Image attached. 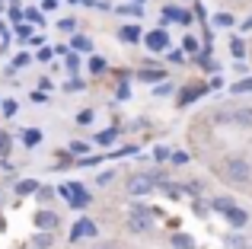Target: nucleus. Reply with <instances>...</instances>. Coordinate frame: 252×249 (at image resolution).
I'll use <instances>...</instances> for the list:
<instances>
[{
  "label": "nucleus",
  "instance_id": "obj_1",
  "mask_svg": "<svg viewBox=\"0 0 252 249\" xmlns=\"http://www.w3.org/2000/svg\"><path fill=\"white\" fill-rule=\"evenodd\" d=\"M223 173H227V179L233 182H249L252 179V163L246 160V156H227V163H223Z\"/></svg>",
  "mask_w": 252,
  "mask_h": 249
},
{
  "label": "nucleus",
  "instance_id": "obj_2",
  "mask_svg": "<svg viewBox=\"0 0 252 249\" xmlns=\"http://www.w3.org/2000/svg\"><path fill=\"white\" fill-rule=\"evenodd\" d=\"M58 192L70 201V208H86L90 205V192L80 186V182H67V186H58Z\"/></svg>",
  "mask_w": 252,
  "mask_h": 249
},
{
  "label": "nucleus",
  "instance_id": "obj_3",
  "mask_svg": "<svg viewBox=\"0 0 252 249\" xmlns=\"http://www.w3.org/2000/svg\"><path fill=\"white\" fill-rule=\"evenodd\" d=\"M58 224H61V214L51 211V208H42V211H35V227L42 233H55Z\"/></svg>",
  "mask_w": 252,
  "mask_h": 249
},
{
  "label": "nucleus",
  "instance_id": "obj_4",
  "mask_svg": "<svg viewBox=\"0 0 252 249\" xmlns=\"http://www.w3.org/2000/svg\"><path fill=\"white\" fill-rule=\"evenodd\" d=\"M90 237H99V227L93 224L90 218H80L70 227V243H80V240H90Z\"/></svg>",
  "mask_w": 252,
  "mask_h": 249
},
{
  "label": "nucleus",
  "instance_id": "obj_5",
  "mask_svg": "<svg viewBox=\"0 0 252 249\" xmlns=\"http://www.w3.org/2000/svg\"><path fill=\"white\" fill-rule=\"evenodd\" d=\"M154 179H150V176L147 173H137V176H131V179H128V192L131 195H150V192H154Z\"/></svg>",
  "mask_w": 252,
  "mask_h": 249
},
{
  "label": "nucleus",
  "instance_id": "obj_6",
  "mask_svg": "<svg viewBox=\"0 0 252 249\" xmlns=\"http://www.w3.org/2000/svg\"><path fill=\"white\" fill-rule=\"evenodd\" d=\"M144 45H147L150 51H166L169 48V32L166 29H150L147 35H144Z\"/></svg>",
  "mask_w": 252,
  "mask_h": 249
},
{
  "label": "nucleus",
  "instance_id": "obj_7",
  "mask_svg": "<svg viewBox=\"0 0 252 249\" xmlns=\"http://www.w3.org/2000/svg\"><path fill=\"white\" fill-rule=\"evenodd\" d=\"M223 218H227V224L233 227V230H243V227H249V211H243L240 205H236V208H230V211L223 214Z\"/></svg>",
  "mask_w": 252,
  "mask_h": 249
},
{
  "label": "nucleus",
  "instance_id": "obj_8",
  "mask_svg": "<svg viewBox=\"0 0 252 249\" xmlns=\"http://www.w3.org/2000/svg\"><path fill=\"white\" fill-rule=\"evenodd\" d=\"M118 38H122V42H128V45H134V42H144V35H141V26H134V23L122 26V29H118Z\"/></svg>",
  "mask_w": 252,
  "mask_h": 249
},
{
  "label": "nucleus",
  "instance_id": "obj_9",
  "mask_svg": "<svg viewBox=\"0 0 252 249\" xmlns=\"http://www.w3.org/2000/svg\"><path fill=\"white\" fill-rule=\"evenodd\" d=\"M137 80H144V83H163V80H166V70H163V67H144V70H137Z\"/></svg>",
  "mask_w": 252,
  "mask_h": 249
},
{
  "label": "nucleus",
  "instance_id": "obj_10",
  "mask_svg": "<svg viewBox=\"0 0 252 249\" xmlns=\"http://www.w3.org/2000/svg\"><path fill=\"white\" fill-rule=\"evenodd\" d=\"M128 230H131V233H150V218H141V214H128Z\"/></svg>",
  "mask_w": 252,
  "mask_h": 249
},
{
  "label": "nucleus",
  "instance_id": "obj_11",
  "mask_svg": "<svg viewBox=\"0 0 252 249\" xmlns=\"http://www.w3.org/2000/svg\"><path fill=\"white\" fill-rule=\"evenodd\" d=\"M233 124H240V128H252V106H243L233 112Z\"/></svg>",
  "mask_w": 252,
  "mask_h": 249
},
{
  "label": "nucleus",
  "instance_id": "obj_12",
  "mask_svg": "<svg viewBox=\"0 0 252 249\" xmlns=\"http://www.w3.org/2000/svg\"><path fill=\"white\" fill-rule=\"evenodd\" d=\"M169 246L172 249H195V240H191L189 233H172V237H169Z\"/></svg>",
  "mask_w": 252,
  "mask_h": 249
},
{
  "label": "nucleus",
  "instance_id": "obj_13",
  "mask_svg": "<svg viewBox=\"0 0 252 249\" xmlns=\"http://www.w3.org/2000/svg\"><path fill=\"white\" fill-rule=\"evenodd\" d=\"M230 208H236V201L230 198V195H220V198H214V201H211V211H217V214H227Z\"/></svg>",
  "mask_w": 252,
  "mask_h": 249
},
{
  "label": "nucleus",
  "instance_id": "obj_14",
  "mask_svg": "<svg viewBox=\"0 0 252 249\" xmlns=\"http://www.w3.org/2000/svg\"><path fill=\"white\" fill-rule=\"evenodd\" d=\"M38 188H42V186H38L35 179H19L16 182V195H19V198H23V195H35Z\"/></svg>",
  "mask_w": 252,
  "mask_h": 249
},
{
  "label": "nucleus",
  "instance_id": "obj_15",
  "mask_svg": "<svg viewBox=\"0 0 252 249\" xmlns=\"http://www.w3.org/2000/svg\"><path fill=\"white\" fill-rule=\"evenodd\" d=\"M55 246V233H42L38 230L35 237H32V249H51Z\"/></svg>",
  "mask_w": 252,
  "mask_h": 249
},
{
  "label": "nucleus",
  "instance_id": "obj_16",
  "mask_svg": "<svg viewBox=\"0 0 252 249\" xmlns=\"http://www.w3.org/2000/svg\"><path fill=\"white\" fill-rule=\"evenodd\" d=\"M223 246H227V249H249V243H246V240H243L236 230H230L227 237H223Z\"/></svg>",
  "mask_w": 252,
  "mask_h": 249
},
{
  "label": "nucleus",
  "instance_id": "obj_17",
  "mask_svg": "<svg viewBox=\"0 0 252 249\" xmlns=\"http://www.w3.org/2000/svg\"><path fill=\"white\" fill-rule=\"evenodd\" d=\"M23 144L26 147H38V144H42V128H26L23 131Z\"/></svg>",
  "mask_w": 252,
  "mask_h": 249
},
{
  "label": "nucleus",
  "instance_id": "obj_18",
  "mask_svg": "<svg viewBox=\"0 0 252 249\" xmlns=\"http://www.w3.org/2000/svg\"><path fill=\"white\" fill-rule=\"evenodd\" d=\"M10 147H13V137L6 131H0V160H10Z\"/></svg>",
  "mask_w": 252,
  "mask_h": 249
},
{
  "label": "nucleus",
  "instance_id": "obj_19",
  "mask_svg": "<svg viewBox=\"0 0 252 249\" xmlns=\"http://www.w3.org/2000/svg\"><path fill=\"white\" fill-rule=\"evenodd\" d=\"M230 93H233V96H240V93H252V77H243L240 83H233V87H230Z\"/></svg>",
  "mask_w": 252,
  "mask_h": 249
},
{
  "label": "nucleus",
  "instance_id": "obj_20",
  "mask_svg": "<svg viewBox=\"0 0 252 249\" xmlns=\"http://www.w3.org/2000/svg\"><path fill=\"white\" fill-rule=\"evenodd\" d=\"M115 134H118L115 128H105V131H99V134H96V141L102 144V147H109V144H115Z\"/></svg>",
  "mask_w": 252,
  "mask_h": 249
},
{
  "label": "nucleus",
  "instance_id": "obj_21",
  "mask_svg": "<svg viewBox=\"0 0 252 249\" xmlns=\"http://www.w3.org/2000/svg\"><path fill=\"white\" fill-rule=\"evenodd\" d=\"M163 16H166V19H176V23H189V13L176 10V6H166V10H163Z\"/></svg>",
  "mask_w": 252,
  "mask_h": 249
},
{
  "label": "nucleus",
  "instance_id": "obj_22",
  "mask_svg": "<svg viewBox=\"0 0 252 249\" xmlns=\"http://www.w3.org/2000/svg\"><path fill=\"white\" fill-rule=\"evenodd\" d=\"M70 48H74V51H90V48H93V42H90L86 35H74V42H70Z\"/></svg>",
  "mask_w": 252,
  "mask_h": 249
},
{
  "label": "nucleus",
  "instance_id": "obj_23",
  "mask_svg": "<svg viewBox=\"0 0 252 249\" xmlns=\"http://www.w3.org/2000/svg\"><path fill=\"white\" fill-rule=\"evenodd\" d=\"M64 67H67V74H70V77H77V70H80V58H77L74 51H70L67 61H64Z\"/></svg>",
  "mask_w": 252,
  "mask_h": 249
},
{
  "label": "nucleus",
  "instance_id": "obj_24",
  "mask_svg": "<svg viewBox=\"0 0 252 249\" xmlns=\"http://www.w3.org/2000/svg\"><path fill=\"white\" fill-rule=\"evenodd\" d=\"M115 10H118V13H125V16H141V13H144V10H141V3H125V6H115Z\"/></svg>",
  "mask_w": 252,
  "mask_h": 249
},
{
  "label": "nucleus",
  "instance_id": "obj_25",
  "mask_svg": "<svg viewBox=\"0 0 252 249\" xmlns=\"http://www.w3.org/2000/svg\"><path fill=\"white\" fill-rule=\"evenodd\" d=\"M169 163H172V166H185V163H189V154H185V150H172Z\"/></svg>",
  "mask_w": 252,
  "mask_h": 249
},
{
  "label": "nucleus",
  "instance_id": "obj_26",
  "mask_svg": "<svg viewBox=\"0 0 252 249\" xmlns=\"http://www.w3.org/2000/svg\"><path fill=\"white\" fill-rule=\"evenodd\" d=\"M105 67H109V64H105V58H99V55L90 58V70H93V74H102Z\"/></svg>",
  "mask_w": 252,
  "mask_h": 249
},
{
  "label": "nucleus",
  "instance_id": "obj_27",
  "mask_svg": "<svg viewBox=\"0 0 252 249\" xmlns=\"http://www.w3.org/2000/svg\"><path fill=\"white\" fill-rule=\"evenodd\" d=\"M16 99H3V102H0V112H3L6 115V119H13V115H16Z\"/></svg>",
  "mask_w": 252,
  "mask_h": 249
},
{
  "label": "nucleus",
  "instance_id": "obj_28",
  "mask_svg": "<svg viewBox=\"0 0 252 249\" xmlns=\"http://www.w3.org/2000/svg\"><path fill=\"white\" fill-rule=\"evenodd\" d=\"M163 195H166V198H172V201H176V198H182V188H179L176 182H166V186H163Z\"/></svg>",
  "mask_w": 252,
  "mask_h": 249
},
{
  "label": "nucleus",
  "instance_id": "obj_29",
  "mask_svg": "<svg viewBox=\"0 0 252 249\" xmlns=\"http://www.w3.org/2000/svg\"><path fill=\"white\" fill-rule=\"evenodd\" d=\"M214 26H217V29H227V26H233V16H230V13H217Z\"/></svg>",
  "mask_w": 252,
  "mask_h": 249
},
{
  "label": "nucleus",
  "instance_id": "obj_30",
  "mask_svg": "<svg viewBox=\"0 0 252 249\" xmlns=\"http://www.w3.org/2000/svg\"><path fill=\"white\" fill-rule=\"evenodd\" d=\"M86 87V83L80 80V77H70V80L67 83H64V90H67V93H80V90Z\"/></svg>",
  "mask_w": 252,
  "mask_h": 249
},
{
  "label": "nucleus",
  "instance_id": "obj_31",
  "mask_svg": "<svg viewBox=\"0 0 252 249\" xmlns=\"http://www.w3.org/2000/svg\"><path fill=\"white\" fill-rule=\"evenodd\" d=\"M58 29H61V32H74V29H77V19H74V16L58 19Z\"/></svg>",
  "mask_w": 252,
  "mask_h": 249
},
{
  "label": "nucleus",
  "instance_id": "obj_32",
  "mask_svg": "<svg viewBox=\"0 0 252 249\" xmlns=\"http://www.w3.org/2000/svg\"><path fill=\"white\" fill-rule=\"evenodd\" d=\"M29 61H32V55H29V51H19V55L13 58V70H16V67H26Z\"/></svg>",
  "mask_w": 252,
  "mask_h": 249
},
{
  "label": "nucleus",
  "instance_id": "obj_33",
  "mask_svg": "<svg viewBox=\"0 0 252 249\" xmlns=\"http://www.w3.org/2000/svg\"><path fill=\"white\" fill-rule=\"evenodd\" d=\"M230 51H233L236 58H246V45H243V38H233V42H230Z\"/></svg>",
  "mask_w": 252,
  "mask_h": 249
},
{
  "label": "nucleus",
  "instance_id": "obj_34",
  "mask_svg": "<svg viewBox=\"0 0 252 249\" xmlns=\"http://www.w3.org/2000/svg\"><path fill=\"white\" fill-rule=\"evenodd\" d=\"M23 19H29V23H35V26H42V23H45V16H42L38 10H26V13H23Z\"/></svg>",
  "mask_w": 252,
  "mask_h": 249
},
{
  "label": "nucleus",
  "instance_id": "obj_35",
  "mask_svg": "<svg viewBox=\"0 0 252 249\" xmlns=\"http://www.w3.org/2000/svg\"><path fill=\"white\" fill-rule=\"evenodd\" d=\"M112 179H115V173H112V169H105V173H99V176H96V186H109Z\"/></svg>",
  "mask_w": 252,
  "mask_h": 249
},
{
  "label": "nucleus",
  "instance_id": "obj_36",
  "mask_svg": "<svg viewBox=\"0 0 252 249\" xmlns=\"http://www.w3.org/2000/svg\"><path fill=\"white\" fill-rule=\"evenodd\" d=\"M35 198H38V201H48V198H55V188L42 186V188H38V192H35Z\"/></svg>",
  "mask_w": 252,
  "mask_h": 249
},
{
  "label": "nucleus",
  "instance_id": "obj_37",
  "mask_svg": "<svg viewBox=\"0 0 252 249\" xmlns=\"http://www.w3.org/2000/svg\"><path fill=\"white\" fill-rule=\"evenodd\" d=\"M233 122V112H214V124H230Z\"/></svg>",
  "mask_w": 252,
  "mask_h": 249
},
{
  "label": "nucleus",
  "instance_id": "obj_38",
  "mask_svg": "<svg viewBox=\"0 0 252 249\" xmlns=\"http://www.w3.org/2000/svg\"><path fill=\"white\" fill-rule=\"evenodd\" d=\"M201 188H204V186L195 179V182H185V188H182V192H189V195H201Z\"/></svg>",
  "mask_w": 252,
  "mask_h": 249
},
{
  "label": "nucleus",
  "instance_id": "obj_39",
  "mask_svg": "<svg viewBox=\"0 0 252 249\" xmlns=\"http://www.w3.org/2000/svg\"><path fill=\"white\" fill-rule=\"evenodd\" d=\"M16 35H19V38H23V42H26V38H32V26H26V23H19V26H16Z\"/></svg>",
  "mask_w": 252,
  "mask_h": 249
},
{
  "label": "nucleus",
  "instance_id": "obj_40",
  "mask_svg": "<svg viewBox=\"0 0 252 249\" xmlns=\"http://www.w3.org/2000/svg\"><path fill=\"white\" fill-rule=\"evenodd\" d=\"M169 154H172V150H166V147H157V150H154L157 163H169Z\"/></svg>",
  "mask_w": 252,
  "mask_h": 249
},
{
  "label": "nucleus",
  "instance_id": "obj_41",
  "mask_svg": "<svg viewBox=\"0 0 252 249\" xmlns=\"http://www.w3.org/2000/svg\"><path fill=\"white\" fill-rule=\"evenodd\" d=\"M182 51H198V38H195V35H185V42H182Z\"/></svg>",
  "mask_w": 252,
  "mask_h": 249
},
{
  "label": "nucleus",
  "instance_id": "obj_42",
  "mask_svg": "<svg viewBox=\"0 0 252 249\" xmlns=\"http://www.w3.org/2000/svg\"><path fill=\"white\" fill-rule=\"evenodd\" d=\"M77 122H80V124H90V122H93V109H83V112H77Z\"/></svg>",
  "mask_w": 252,
  "mask_h": 249
},
{
  "label": "nucleus",
  "instance_id": "obj_43",
  "mask_svg": "<svg viewBox=\"0 0 252 249\" xmlns=\"http://www.w3.org/2000/svg\"><path fill=\"white\" fill-rule=\"evenodd\" d=\"M80 166H99L102 163V156H83V160H77Z\"/></svg>",
  "mask_w": 252,
  "mask_h": 249
},
{
  "label": "nucleus",
  "instance_id": "obj_44",
  "mask_svg": "<svg viewBox=\"0 0 252 249\" xmlns=\"http://www.w3.org/2000/svg\"><path fill=\"white\" fill-rule=\"evenodd\" d=\"M191 211H195L198 218H204V214H208V205H204V201H198V198H195V205H191Z\"/></svg>",
  "mask_w": 252,
  "mask_h": 249
},
{
  "label": "nucleus",
  "instance_id": "obj_45",
  "mask_svg": "<svg viewBox=\"0 0 252 249\" xmlns=\"http://www.w3.org/2000/svg\"><path fill=\"white\" fill-rule=\"evenodd\" d=\"M169 58H172V64H182V61H185V51H182V48H172Z\"/></svg>",
  "mask_w": 252,
  "mask_h": 249
},
{
  "label": "nucleus",
  "instance_id": "obj_46",
  "mask_svg": "<svg viewBox=\"0 0 252 249\" xmlns=\"http://www.w3.org/2000/svg\"><path fill=\"white\" fill-rule=\"evenodd\" d=\"M70 154H86V144L83 141H74V144H70Z\"/></svg>",
  "mask_w": 252,
  "mask_h": 249
},
{
  "label": "nucleus",
  "instance_id": "obj_47",
  "mask_svg": "<svg viewBox=\"0 0 252 249\" xmlns=\"http://www.w3.org/2000/svg\"><path fill=\"white\" fill-rule=\"evenodd\" d=\"M10 19H13V23H19V19H23V10H19L16 3H13V10H10Z\"/></svg>",
  "mask_w": 252,
  "mask_h": 249
},
{
  "label": "nucleus",
  "instance_id": "obj_48",
  "mask_svg": "<svg viewBox=\"0 0 252 249\" xmlns=\"http://www.w3.org/2000/svg\"><path fill=\"white\" fill-rule=\"evenodd\" d=\"M128 96H131V90L125 83H118V99H128Z\"/></svg>",
  "mask_w": 252,
  "mask_h": 249
},
{
  "label": "nucleus",
  "instance_id": "obj_49",
  "mask_svg": "<svg viewBox=\"0 0 252 249\" xmlns=\"http://www.w3.org/2000/svg\"><path fill=\"white\" fill-rule=\"evenodd\" d=\"M35 58H38V61H51V48H42Z\"/></svg>",
  "mask_w": 252,
  "mask_h": 249
},
{
  "label": "nucleus",
  "instance_id": "obj_50",
  "mask_svg": "<svg viewBox=\"0 0 252 249\" xmlns=\"http://www.w3.org/2000/svg\"><path fill=\"white\" fill-rule=\"evenodd\" d=\"M58 6V0H42V10H55Z\"/></svg>",
  "mask_w": 252,
  "mask_h": 249
},
{
  "label": "nucleus",
  "instance_id": "obj_51",
  "mask_svg": "<svg viewBox=\"0 0 252 249\" xmlns=\"http://www.w3.org/2000/svg\"><path fill=\"white\" fill-rule=\"evenodd\" d=\"M252 29V16H246V19H243V32H249Z\"/></svg>",
  "mask_w": 252,
  "mask_h": 249
},
{
  "label": "nucleus",
  "instance_id": "obj_52",
  "mask_svg": "<svg viewBox=\"0 0 252 249\" xmlns=\"http://www.w3.org/2000/svg\"><path fill=\"white\" fill-rule=\"evenodd\" d=\"M96 249H118V246H112V243H105V246H96Z\"/></svg>",
  "mask_w": 252,
  "mask_h": 249
},
{
  "label": "nucleus",
  "instance_id": "obj_53",
  "mask_svg": "<svg viewBox=\"0 0 252 249\" xmlns=\"http://www.w3.org/2000/svg\"><path fill=\"white\" fill-rule=\"evenodd\" d=\"M70 3H80V0H70Z\"/></svg>",
  "mask_w": 252,
  "mask_h": 249
},
{
  "label": "nucleus",
  "instance_id": "obj_54",
  "mask_svg": "<svg viewBox=\"0 0 252 249\" xmlns=\"http://www.w3.org/2000/svg\"><path fill=\"white\" fill-rule=\"evenodd\" d=\"M0 201H3V192H0Z\"/></svg>",
  "mask_w": 252,
  "mask_h": 249
}]
</instances>
